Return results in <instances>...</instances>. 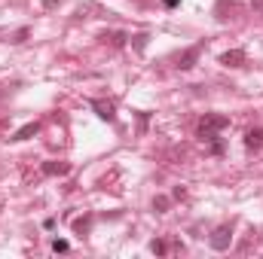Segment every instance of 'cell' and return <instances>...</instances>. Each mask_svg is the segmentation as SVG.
Masks as SVG:
<instances>
[{"label":"cell","instance_id":"12","mask_svg":"<svg viewBox=\"0 0 263 259\" xmlns=\"http://www.w3.org/2000/svg\"><path fill=\"white\" fill-rule=\"evenodd\" d=\"M52 250H55V253H67V250H70V244H67L65 238H55V241H52Z\"/></svg>","mask_w":263,"mask_h":259},{"label":"cell","instance_id":"1","mask_svg":"<svg viewBox=\"0 0 263 259\" xmlns=\"http://www.w3.org/2000/svg\"><path fill=\"white\" fill-rule=\"evenodd\" d=\"M230 128V116H220V113H205L202 119H199L196 125V134L205 140V143H214L217 137H220V131Z\"/></svg>","mask_w":263,"mask_h":259},{"label":"cell","instance_id":"3","mask_svg":"<svg viewBox=\"0 0 263 259\" xmlns=\"http://www.w3.org/2000/svg\"><path fill=\"white\" fill-rule=\"evenodd\" d=\"M92 110H95L98 119H104V122H117V107H114L110 101H92Z\"/></svg>","mask_w":263,"mask_h":259},{"label":"cell","instance_id":"5","mask_svg":"<svg viewBox=\"0 0 263 259\" xmlns=\"http://www.w3.org/2000/svg\"><path fill=\"white\" fill-rule=\"evenodd\" d=\"M260 146H263V125H257V128H251L245 134V149L248 153H257Z\"/></svg>","mask_w":263,"mask_h":259},{"label":"cell","instance_id":"8","mask_svg":"<svg viewBox=\"0 0 263 259\" xmlns=\"http://www.w3.org/2000/svg\"><path fill=\"white\" fill-rule=\"evenodd\" d=\"M37 131H40V122H28V125H22V128L15 131L9 140H28V137H34Z\"/></svg>","mask_w":263,"mask_h":259},{"label":"cell","instance_id":"11","mask_svg":"<svg viewBox=\"0 0 263 259\" xmlns=\"http://www.w3.org/2000/svg\"><path fill=\"white\" fill-rule=\"evenodd\" d=\"M150 250H153L156 256H165V253H168V244H165L162 238H153V241H150Z\"/></svg>","mask_w":263,"mask_h":259},{"label":"cell","instance_id":"10","mask_svg":"<svg viewBox=\"0 0 263 259\" xmlns=\"http://www.w3.org/2000/svg\"><path fill=\"white\" fill-rule=\"evenodd\" d=\"M168 207H172V198H165V195H156V198H153V210H156V213H165Z\"/></svg>","mask_w":263,"mask_h":259},{"label":"cell","instance_id":"6","mask_svg":"<svg viewBox=\"0 0 263 259\" xmlns=\"http://www.w3.org/2000/svg\"><path fill=\"white\" fill-rule=\"evenodd\" d=\"M43 174L46 177H65V174H70V165L67 162H43Z\"/></svg>","mask_w":263,"mask_h":259},{"label":"cell","instance_id":"16","mask_svg":"<svg viewBox=\"0 0 263 259\" xmlns=\"http://www.w3.org/2000/svg\"><path fill=\"white\" fill-rule=\"evenodd\" d=\"M162 3H165V6H168V9H172V6H178V3H181V0H162Z\"/></svg>","mask_w":263,"mask_h":259},{"label":"cell","instance_id":"2","mask_svg":"<svg viewBox=\"0 0 263 259\" xmlns=\"http://www.w3.org/2000/svg\"><path fill=\"white\" fill-rule=\"evenodd\" d=\"M208 241H211L214 250H230V244H233V226H217Z\"/></svg>","mask_w":263,"mask_h":259},{"label":"cell","instance_id":"9","mask_svg":"<svg viewBox=\"0 0 263 259\" xmlns=\"http://www.w3.org/2000/svg\"><path fill=\"white\" fill-rule=\"evenodd\" d=\"M92 229V217H80V220H73V232L77 235H86Z\"/></svg>","mask_w":263,"mask_h":259},{"label":"cell","instance_id":"14","mask_svg":"<svg viewBox=\"0 0 263 259\" xmlns=\"http://www.w3.org/2000/svg\"><path fill=\"white\" fill-rule=\"evenodd\" d=\"M251 6H254V9H257V12L263 15V0H251Z\"/></svg>","mask_w":263,"mask_h":259},{"label":"cell","instance_id":"7","mask_svg":"<svg viewBox=\"0 0 263 259\" xmlns=\"http://www.w3.org/2000/svg\"><path fill=\"white\" fill-rule=\"evenodd\" d=\"M199 52H202V46H190L181 58H178V70H190V67L196 64V58H199Z\"/></svg>","mask_w":263,"mask_h":259},{"label":"cell","instance_id":"15","mask_svg":"<svg viewBox=\"0 0 263 259\" xmlns=\"http://www.w3.org/2000/svg\"><path fill=\"white\" fill-rule=\"evenodd\" d=\"M43 6H46V9H52V6H59V0H43Z\"/></svg>","mask_w":263,"mask_h":259},{"label":"cell","instance_id":"13","mask_svg":"<svg viewBox=\"0 0 263 259\" xmlns=\"http://www.w3.org/2000/svg\"><path fill=\"white\" fill-rule=\"evenodd\" d=\"M184 195H187V189H184V186H175V192H172V198H178V201H181Z\"/></svg>","mask_w":263,"mask_h":259},{"label":"cell","instance_id":"4","mask_svg":"<svg viewBox=\"0 0 263 259\" xmlns=\"http://www.w3.org/2000/svg\"><path fill=\"white\" fill-rule=\"evenodd\" d=\"M245 61H248L245 49H230V52L220 55V64L223 67H245Z\"/></svg>","mask_w":263,"mask_h":259}]
</instances>
